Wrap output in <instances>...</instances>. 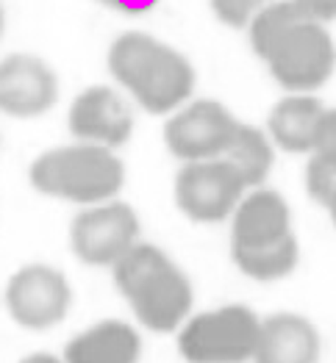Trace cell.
<instances>
[{"label": "cell", "mask_w": 336, "mask_h": 363, "mask_svg": "<svg viewBox=\"0 0 336 363\" xmlns=\"http://www.w3.org/2000/svg\"><path fill=\"white\" fill-rule=\"evenodd\" d=\"M109 69L145 111L170 114L195 91V69L175 48L151 33L128 30L109 50Z\"/></svg>", "instance_id": "obj_1"}, {"label": "cell", "mask_w": 336, "mask_h": 363, "mask_svg": "<svg viewBox=\"0 0 336 363\" xmlns=\"http://www.w3.org/2000/svg\"><path fill=\"white\" fill-rule=\"evenodd\" d=\"M112 269L139 325L153 333H173L186 322L195 291L189 277L167 258L164 250L136 242L112 264Z\"/></svg>", "instance_id": "obj_2"}, {"label": "cell", "mask_w": 336, "mask_h": 363, "mask_svg": "<svg viewBox=\"0 0 336 363\" xmlns=\"http://www.w3.org/2000/svg\"><path fill=\"white\" fill-rule=\"evenodd\" d=\"M28 178L31 186L45 197L94 206L120 194L125 167L112 147L78 142L36 155Z\"/></svg>", "instance_id": "obj_3"}, {"label": "cell", "mask_w": 336, "mask_h": 363, "mask_svg": "<svg viewBox=\"0 0 336 363\" xmlns=\"http://www.w3.org/2000/svg\"><path fill=\"white\" fill-rule=\"evenodd\" d=\"M261 61L286 91H317L336 69V45L323 23L298 14L264 50Z\"/></svg>", "instance_id": "obj_4"}, {"label": "cell", "mask_w": 336, "mask_h": 363, "mask_svg": "<svg viewBox=\"0 0 336 363\" xmlns=\"http://www.w3.org/2000/svg\"><path fill=\"white\" fill-rule=\"evenodd\" d=\"M261 319L247 305H222L186 316L178 352L186 363H244L253 358Z\"/></svg>", "instance_id": "obj_5"}, {"label": "cell", "mask_w": 336, "mask_h": 363, "mask_svg": "<svg viewBox=\"0 0 336 363\" xmlns=\"http://www.w3.org/2000/svg\"><path fill=\"white\" fill-rule=\"evenodd\" d=\"M244 191L242 178L222 158L183 161L175 175V203L181 213L200 225L228 219Z\"/></svg>", "instance_id": "obj_6"}, {"label": "cell", "mask_w": 336, "mask_h": 363, "mask_svg": "<svg viewBox=\"0 0 336 363\" xmlns=\"http://www.w3.org/2000/svg\"><path fill=\"white\" fill-rule=\"evenodd\" d=\"M139 242V216L131 206L103 200L87 206L70 225V244L87 267H112Z\"/></svg>", "instance_id": "obj_7"}, {"label": "cell", "mask_w": 336, "mask_h": 363, "mask_svg": "<svg viewBox=\"0 0 336 363\" xmlns=\"http://www.w3.org/2000/svg\"><path fill=\"white\" fill-rule=\"evenodd\" d=\"M237 125V117L222 103L192 100L170 111V120L164 122V145L181 161L220 158Z\"/></svg>", "instance_id": "obj_8"}, {"label": "cell", "mask_w": 336, "mask_h": 363, "mask_svg": "<svg viewBox=\"0 0 336 363\" xmlns=\"http://www.w3.org/2000/svg\"><path fill=\"white\" fill-rule=\"evenodd\" d=\"M72 291L67 277L45 264H28L9 277L6 308L26 330H50L67 316Z\"/></svg>", "instance_id": "obj_9"}, {"label": "cell", "mask_w": 336, "mask_h": 363, "mask_svg": "<svg viewBox=\"0 0 336 363\" xmlns=\"http://www.w3.org/2000/svg\"><path fill=\"white\" fill-rule=\"evenodd\" d=\"M59 100V78L48 61L11 53L0 61V111L17 120L48 114Z\"/></svg>", "instance_id": "obj_10"}, {"label": "cell", "mask_w": 336, "mask_h": 363, "mask_svg": "<svg viewBox=\"0 0 336 363\" xmlns=\"http://www.w3.org/2000/svg\"><path fill=\"white\" fill-rule=\"evenodd\" d=\"M67 125L78 142L114 150L134 133V111L128 100L112 86H90L72 100Z\"/></svg>", "instance_id": "obj_11"}, {"label": "cell", "mask_w": 336, "mask_h": 363, "mask_svg": "<svg viewBox=\"0 0 336 363\" xmlns=\"http://www.w3.org/2000/svg\"><path fill=\"white\" fill-rule=\"evenodd\" d=\"M292 236V213L286 200L264 186L242 194L231 213V250H261Z\"/></svg>", "instance_id": "obj_12"}, {"label": "cell", "mask_w": 336, "mask_h": 363, "mask_svg": "<svg viewBox=\"0 0 336 363\" xmlns=\"http://www.w3.org/2000/svg\"><path fill=\"white\" fill-rule=\"evenodd\" d=\"M320 333L300 313H275L261 322L253 363H317Z\"/></svg>", "instance_id": "obj_13"}, {"label": "cell", "mask_w": 336, "mask_h": 363, "mask_svg": "<svg viewBox=\"0 0 336 363\" xmlns=\"http://www.w3.org/2000/svg\"><path fill=\"white\" fill-rule=\"evenodd\" d=\"M142 338L122 319H103L64 347V363H139Z\"/></svg>", "instance_id": "obj_14"}, {"label": "cell", "mask_w": 336, "mask_h": 363, "mask_svg": "<svg viewBox=\"0 0 336 363\" xmlns=\"http://www.w3.org/2000/svg\"><path fill=\"white\" fill-rule=\"evenodd\" d=\"M323 111L325 106L311 91H289L270 111V142L286 152H311Z\"/></svg>", "instance_id": "obj_15"}, {"label": "cell", "mask_w": 336, "mask_h": 363, "mask_svg": "<svg viewBox=\"0 0 336 363\" xmlns=\"http://www.w3.org/2000/svg\"><path fill=\"white\" fill-rule=\"evenodd\" d=\"M220 158L231 164V169L242 178L244 189H256L267 181V175L273 169L275 150L270 136H264V130L239 122Z\"/></svg>", "instance_id": "obj_16"}, {"label": "cell", "mask_w": 336, "mask_h": 363, "mask_svg": "<svg viewBox=\"0 0 336 363\" xmlns=\"http://www.w3.org/2000/svg\"><path fill=\"white\" fill-rule=\"evenodd\" d=\"M234 264L242 274L259 283H273L286 274L295 272L298 258H300V247L295 233L286 236L283 242L273 244V247H261V250H231Z\"/></svg>", "instance_id": "obj_17"}, {"label": "cell", "mask_w": 336, "mask_h": 363, "mask_svg": "<svg viewBox=\"0 0 336 363\" xmlns=\"http://www.w3.org/2000/svg\"><path fill=\"white\" fill-rule=\"evenodd\" d=\"M305 191L320 206H328L331 194L336 191V172L317 155H311L305 164Z\"/></svg>", "instance_id": "obj_18"}, {"label": "cell", "mask_w": 336, "mask_h": 363, "mask_svg": "<svg viewBox=\"0 0 336 363\" xmlns=\"http://www.w3.org/2000/svg\"><path fill=\"white\" fill-rule=\"evenodd\" d=\"M311 155H317L320 161H325L336 172V108H325L320 125H317V136L311 145Z\"/></svg>", "instance_id": "obj_19"}, {"label": "cell", "mask_w": 336, "mask_h": 363, "mask_svg": "<svg viewBox=\"0 0 336 363\" xmlns=\"http://www.w3.org/2000/svg\"><path fill=\"white\" fill-rule=\"evenodd\" d=\"M270 0H212V9L214 14L231 26V28H244L250 23V17Z\"/></svg>", "instance_id": "obj_20"}, {"label": "cell", "mask_w": 336, "mask_h": 363, "mask_svg": "<svg viewBox=\"0 0 336 363\" xmlns=\"http://www.w3.org/2000/svg\"><path fill=\"white\" fill-rule=\"evenodd\" d=\"M292 3L305 20H314L323 26L336 20V0H292Z\"/></svg>", "instance_id": "obj_21"}, {"label": "cell", "mask_w": 336, "mask_h": 363, "mask_svg": "<svg viewBox=\"0 0 336 363\" xmlns=\"http://www.w3.org/2000/svg\"><path fill=\"white\" fill-rule=\"evenodd\" d=\"M100 3H106V6H114V9H120V11H128V14H142V11L153 9L158 0H100Z\"/></svg>", "instance_id": "obj_22"}, {"label": "cell", "mask_w": 336, "mask_h": 363, "mask_svg": "<svg viewBox=\"0 0 336 363\" xmlns=\"http://www.w3.org/2000/svg\"><path fill=\"white\" fill-rule=\"evenodd\" d=\"M20 363H64L61 358H56V355H48V352H36V355H28L26 361Z\"/></svg>", "instance_id": "obj_23"}, {"label": "cell", "mask_w": 336, "mask_h": 363, "mask_svg": "<svg viewBox=\"0 0 336 363\" xmlns=\"http://www.w3.org/2000/svg\"><path fill=\"white\" fill-rule=\"evenodd\" d=\"M325 208H328V213H331V219H334V225H336V191L331 194V200H328V206H325Z\"/></svg>", "instance_id": "obj_24"}, {"label": "cell", "mask_w": 336, "mask_h": 363, "mask_svg": "<svg viewBox=\"0 0 336 363\" xmlns=\"http://www.w3.org/2000/svg\"><path fill=\"white\" fill-rule=\"evenodd\" d=\"M3 28H6V14H3V9H0V39H3Z\"/></svg>", "instance_id": "obj_25"}]
</instances>
